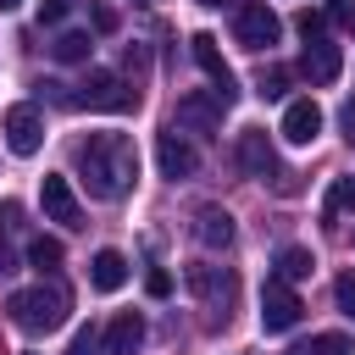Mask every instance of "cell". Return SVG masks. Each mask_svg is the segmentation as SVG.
<instances>
[{"label":"cell","mask_w":355,"mask_h":355,"mask_svg":"<svg viewBox=\"0 0 355 355\" xmlns=\"http://www.w3.org/2000/svg\"><path fill=\"white\" fill-rule=\"evenodd\" d=\"M72 161H78V178L94 200H122L139 183V150L128 133H89Z\"/></svg>","instance_id":"obj_1"},{"label":"cell","mask_w":355,"mask_h":355,"mask_svg":"<svg viewBox=\"0 0 355 355\" xmlns=\"http://www.w3.org/2000/svg\"><path fill=\"white\" fill-rule=\"evenodd\" d=\"M6 311H11V322L22 327V333H55V327H67V316H72V294H67V283H33V288H17L11 300H6Z\"/></svg>","instance_id":"obj_2"},{"label":"cell","mask_w":355,"mask_h":355,"mask_svg":"<svg viewBox=\"0 0 355 355\" xmlns=\"http://www.w3.org/2000/svg\"><path fill=\"white\" fill-rule=\"evenodd\" d=\"M72 105H89V111H133L139 105V89L122 72H111V67H89V78L72 94Z\"/></svg>","instance_id":"obj_3"},{"label":"cell","mask_w":355,"mask_h":355,"mask_svg":"<svg viewBox=\"0 0 355 355\" xmlns=\"http://www.w3.org/2000/svg\"><path fill=\"white\" fill-rule=\"evenodd\" d=\"M277 33H283V22H277V11H272L266 0H244V6L233 11V39H239L244 50H272Z\"/></svg>","instance_id":"obj_4"},{"label":"cell","mask_w":355,"mask_h":355,"mask_svg":"<svg viewBox=\"0 0 355 355\" xmlns=\"http://www.w3.org/2000/svg\"><path fill=\"white\" fill-rule=\"evenodd\" d=\"M189 44H194V61H200V72L211 78V94H216L222 105H233V100H239V78H233V67L222 61L216 39H211V33H194Z\"/></svg>","instance_id":"obj_5"},{"label":"cell","mask_w":355,"mask_h":355,"mask_svg":"<svg viewBox=\"0 0 355 355\" xmlns=\"http://www.w3.org/2000/svg\"><path fill=\"white\" fill-rule=\"evenodd\" d=\"M155 161H161V178H194L200 172V150L189 144V133H178L172 122H166V133L155 139Z\"/></svg>","instance_id":"obj_6"},{"label":"cell","mask_w":355,"mask_h":355,"mask_svg":"<svg viewBox=\"0 0 355 355\" xmlns=\"http://www.w3.org/2000/svg\"><path fill=\"white\" fill-rule=\"evenodd\" d=\"M300 294L288 288V283H277V277H266V288H261V327L266 333H288L294 322H300Z\"/></svg>","instance_id":"obj_7"},{"label":"cell","mask_w":355,"mask_h":355,"mask_svg":"<svg viewBox=\"0 0 355 355\" xmlns=\"http://www.w3.org/2000/svg\"><path fill=\"white\" fill-rule=\"evenodd\" d=\"M222 111H227V105H222L216 94H183L172 128H178V133H222Z\"/></svg>","instance_id":"obj_8"},{"label":"cell","mask_w":355,"mask_h":355,"mask_svg":"<svg viewBox=\"0 0 355 355\" xmlns=\"http://www.w3.org/2000/svg\"><path fill=\"white\" fill-rule=\"evenodd\" d=\"M0 128H6V150H11V155H33V150L44 144V116H39V105H11Z\"/></svg>","instance_id":"obj_9"},{"label":"cell","mask_w":355,"mask_h":355,"mask_svg":"<svg viewBox=\"0 0 355 355\" xmlns=\"http://www.w3.org/2000/svg\"><path fill=\"white\" fill-rule=\"evenodd\" d=\"M189 288H194L211 311L227 316V305H233V294H239V277H233L227 266H205V261H200V266H189Z\"/></svg>","instance_id":"obj_10"},{"label":"cell","mask_w":355,"mask_h":355,"mask_svg":"<svg viewBox=\"0 0 355 355\" xmlns=\"http://www.w3.org/2000/svg\"><path fill=\"white\" fill-rule=\"evenodd\" d=\"M39 200H44V216H50V222H61V227H83V205H78V194H72V183H67L61 172H44Z\"/></svg>","instance_id":"obj_11"},{"label":"cell","mask_w":355,"mask_h":355,"mask_svg":"<svg viewBox=\"0 0 355 355\" xmlns=\"http://www.w3.org/2000/svg\"><path fill=\"white\" fill-rule=\"evenodd\" d=\"M300 72L316 83V89H327V83H338V72H344V55H338V44L322 33V39H305V55H300Z\"/></svg>","instance_id":"obj_12"},{"label":"cell","mask_w":355,"mask_h":355,"mask_svg":"<svg viewBox=\"0 0 355 355\" xmlns=\"http://www.w3.org/2000/svg\"><path fill=\"white\" fill-rule=\"evenodd\" d=\"M239 166H244L250 178H272V172H277V150H272V139H266L261 128H244V133H239Z\"/></svg>","instance_id":"obj_13"},{"label":"cell","mask_w":355,"mask_h":355,"mask_svg":"<svg viewBox=\"0 0 355 355\" xmlns=\"http://www.w3.org/2000/svg\"><path fill=\"white\" fill-rule=\"evenodd\" d=\"M139 344H144V316H133V311L111 316L105 333H100V355H133Z\"/></svg>","instance_id":"obj_14"},{"label":"cell","mask_w":355,"mask_h":355,"mask_svg":"<svg viewBox=\"0 0 355 355\" xmlns=\"http://www.w3.org/2000/svg\"><path fill=\"white\" fill-rule=\"evenodd\" d=\"M322 133V105L316 100H288L283 105V139L288 144H311Z\"/></svg>","instance_id":"obj_15"},{"label":"cell","mask_w":355,"mask_h":355,"mask_svg":"<svg viewBox=\"0 0 355 355\" xmlns=\"http://www.w3.org/2000/svg\"><path fill=\"white\" fill-rule=\"evenodd\" d=\"M194 239H200L205 250H227V244H233V216H227L222 205H205V211L194 216Z\"/></svg>","instance_id":"obj_16"},{"label":"cell","mask_w":355,"mask_h":355,"mask_svg":"<svg viewBox=\"0 0 355 355\" xmlns=\"http://www.w3.org/2000/svg\"><path fill=\"white\" fill-rule=\"evenodd\" d=\"M89 283H94L100 294H116V288L128 283V255H122V250H100V255L89 261Z\"/></svg>","instance_id":"obj_17"},{"label":"cell","mask_w":355,"mask_h":355,"mask_svg":"<svg viewBox=\"0 0 355 355\" xmlns=\"http://www.w3.org/2000/svg\"><path fill=\"white\" fill-rule=\"evenodd\" d=\"M349 211H355V178H333V183H327V200H322V222L338 227Z\"/></svg>","instance_id":"obj_18"},{"label":"cell","mask_w":355,"mask_h":355,"mask_svg":"<svg viewBox=\"0 0 355 355\" xmlns=\"http://www.w3.org/2000/svg\"><path fill=\"white\" fill-rule=\"evenodd\" d=\"M316 272V255L305 250V244H288L283 255H277V283H300V277H311Z\"/></svg>","instance_id":"obj_19"},{"label":"cell","mask_w":355,"mask_h":355,"mask_svg":"<svg viewBox=\"0 0 355 355\" xmlns=\"http://www.w3.org/2000/svg\"><path fill=\"white\" fill-rule=\"evenodd\" d=\"M288 355H349V338H344V333H316V338L294 344Z\"/></svg>","instance_id":"obj_20"},{"label":"cell","mask_w":355,"mask_h":355,"mask_svg":"<svg viewBox=\"0 0 355 355\" xmlns=\"http://www.w3.org/2000/svg\"><path fill=\"white\" fill-rule=\"evenodd\" d=\"M50 50H55V61H89V50H94V39L72 28V33H61V39L50 44Z\"/></svg>","instance_id":"obj_21"},{"label":"cell","mask_w":355,"mask_h":355,"mask_svg":"<svg viewBox=\"0 0 355 355\" xmlns=\"http://www.w3.org/2000/svg\"><path fill=\"white\" fill-rule=\"evenodd\" d=\"M28 266H39V272H55V266H61V239H44V233H39V239L28 244Z\"/></svg>","instance_id":"obj_22"},{"label":"cell","mask_w":355,"mask_h":355,"mask_svg":"<svg viewBox=\"0 0 355 355\" xmlns=\"http://www.w3.org/2000/svg\"><path fill=\"white\" fill-rule=\"evenodd\" d=\"M288 83H294V72H288V67H266L255 89H261V100H283V94H288Z\"/></svg>","instance_id":"obj_23"},{"label":"cell","mask_w":355,"mask_h":355,"mask_svg":"<svg viewBox=\"0 0 355 355\" xmlns=\"http://www.w3.org/2000/svg\"><path fill=\"white\" fill-rule=\"evenodd\" d=\"M327 22H338L344 33H355V0H327V11H322Z\"/></svg>","instance_id":"obj_24"},{"label":"cell","mask_w":355,"mask_h":355,"mask_svg":"<svg viewBox=\"0 0 355 355\" xmlns=\"http://www.w3.org/2000/svg\"><path fill=\"white\" fill-rule=\"evenodd\" d=\"M333 300H338V311H344V316H355V272H338Z\"/></svg>","instance_id":"obj_25"},{"label":"cell","mask_w":355,"mask_h":355,"mask_svg":"<svg viewBox=\"0 0 355 355\" xmlns=\"http://www.w3.org/2000/svg\"><path fill=\"white\" fill-rule=\"evenodd\" d=\"M294 28H300V39H322V33H327V17H322V11H300Z\"/></svg>","instance_id":"obj_26"},{"label":"cell","mask_w":355,"mask_h":355,"mask_svg":"<svg viewBox=\"0 0 355 355\" xmlns=\"http://www.w3.org/2000/svg\"><path fill=\"white\" fill-rule=\"evenodd\" d=\"M72 355H100V327H83L72 338Z\"/></svg>","instance_id":"obj_27"},{"label":"cell","mask_w":355,"mask_h":355,"mask_svg":"<svg viewBox=\"0 0 355 355\" xmlns=\"http://www.w3.org/2000/svg\"><path fill=\"white\" fill-rule=\"evenodd\" d=\"M144 288H150V300H166V294H172V272H150Z\"/></svg>","instance_id":"obj_28"},{"label":"cell","mask_w":355,"mask_h":355,"mask_svg":"<svg viewBox=\"0 0 355 355\" xmlns=\"http://www.w3.org/2000/svg\"><path fill=\"white\" fill-rule=\"evenodd\" d=\"M67 17V0H39V22H61Z\"/></svg>","instance_id":"obj_29"},{"label":"cell","mask_w":355,"mask_h":355,"mask_svg":"<svg viewBox=\"0 0 355 355\" xmlns=\"http://www.w3.org/2000/svg\"><path fill=\"white\" fill-rule=\"evenodd\" d=\"M338 128H344V139H349V144H355V100H349V105H344V111H338Z\"/></svg>","instance_id":"obj_30"},{"label":"cell","mask_w":355,"mask_h":355,"mask_svg":"<svg viewBox=\"0 0 355 355\" xmlns=\"http://www.w3.org/2000/svg\"><path fill=\"white\" fill-rule=\"evenodd\" d=\"M6 272H17V250L0 239V277H6Z\"/></svg>","instance_id":"obj_31"},{"label":"cell","mask_w":355,"mask_h":355,"mask_svg":"<svg viewBox=\"0 0 355 355\" xmlns=\"http://www.w3.org/2000/svg\"><path fill=\"white\" fill-rule=\"evenodd\" d=\"M94 28H100V33H111V28H116V11H105V6H100V11H94Z\"/></svg>","instance_id":"obj_32"},{"label":"cell","mask_w":355,"mask_h":355,"mask_svg":"<svg viewBox=\"0 0 355 355\" xmlns=\"http://www.w3.org/2000/svg\"><path fill=\"white\" fill-rule=\"evenodd\" d=\"M17 6H22V0H0V11H17Z\"/></svg>","instance_id":"obj_33"},{"label":"cell","mask_w":355,"mask_h":355,"mask_svg":"<svg viewBox=\"0 0 355 355\" xmlns=\"http://www.w3.org/2000/svg\"><path fill=\"white\" fill-rule=\"evenodd\" d=\"M200 6H222V0H200Z\"/></svg>","instance_id":"obj_34"}]
</instances>
